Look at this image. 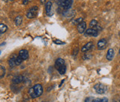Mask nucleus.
<instances>
[{
    "label": "nucleus",
    "instance_id": "obj_9",
    "mask_svg": "<svg viewBox=\"0 0 120 102\" xmlns=\"http://www.w3.org/2000/svg\"><path fill=\"white\" fill-rule=\"evenodd\" d=\"M19 56L24 61V60H27L29 57V53L27 52V50L25 49H22V50H20L19 52Z\"/></svg>",
    "mask_w": 120,
    "mask_h": 102
},
{
    "label": "nucleus",
    "instance_id": "obj_26",
    "mask_svg": "<svg viewBox=\"0 0 120 102\" xmlns=\"http://www.w3.org/2000/svg\"><path fill=\"white\" fill-rule=\"evenodd\" d=\"M22 2L23 4H27L29 2H30V0H22Z\"/></svg>",
    "mask_w": 120,
    "mask_h": 102
},
{
    "label": "nucleus",
    "instance_id": "obj_27",
    "mask_svg": "<svg viewBox=\"0 0 120 102\" xmlns=\"http://www.w3.org/2000/svg\"><path fill=\"white\" fill-rule=\"evenodd\" d=\"M78 51H79V49H78V48L76 49V52H75V49L73 50V55H76L77 52H78Z\"/></svg>",
    "mask_w": 120,
    "mask_h": 102
},
{
    "label": "nucleus",
    "instance_id": "obj_23",
    "mask_svg": "<svg viewBox=\"0 0 120 102\" xmlns=\"http://www.w3.org/2000/svg\"><path fill=\"white\" fill-rule=\"evenodd\" d=\"M85 102H94V98L93 97H87L85 99Z\"/></svg>",
    "mask_w": 120,
    "mask_h": 102
},
{
    "label": "nucleus",
    "instance_id": "obj_3",
    "mask_svg": "<svg viewBox=\"0 0 120 102\" xmlns=\"http://www.w3.org/2000/svg\"><path fill=\"white\" fill-rule=\"evenodd\" d=\"M37 12H38V7L33 6L27 11L26 13V16L28 18V19H33V18L36 17V15H37Z\"/></svg>",
    "mask_w": 120,
    "mask_h": 102
},
{
    "label": "nucleus",
    "instance_id": "obj_35",
    "mask_svg": "<svg viewBox=\"0 0 120 102\" xmlns=\"http://www.w3.org/2000/svg\"><path fill=\"white\" fill-rule=\"evenodd\" d=\"M119 102H120V101H119Z\"/></svg>",
    "mask_w": 120,
    "mask_h": 102
},
{
    "label": "nucleus",
    "instance_id": "obj_12",
    "mask_svg": "<svg viewBox=\"0 0 120 102\" xmlns=\"http://www.w3.org/2000/svg\"><path fill=\"white\" fill-rule=\"evenodd\" d=\"M114 57V51L113 49H108L107 55H106V58H107L108 61H112L113 58Z\"/></svg>",
    "mask_w": 120,
    "mask_h": 102
},
{
    "label": "nucleus",
    "instance_id": "obj_14",
    "mask_svg": "<svg viewBox=\"0 0 120 102\" xmlns=\"http://www.w3.org/2000/svg\"><path fill=\"white\" fill-rule=\"evenodd\" d=\"M13 58L14 59V61H15V63H16V66H18V65H20L22 63V62L23 61V60L19 56V55H13Z\"/></svg>",
    "mask_w": 120,
    "mask_h": 102
},
{
    "label": "nucleus",
    "instance_id": "obj_19",
    "mask_svg": "<svg viewBox=\"0 0 120 102\" xmlns=\"http://www.w3.org/2000/svg\"><path fill=\"white\" fill-rule=\"evenodd\" d=\"M7 30H8L7 25L3 24V23H1V24H0V33H1V34L4 33V32H5Z\"/></svg>",
    "mask_w": 120,
    "mask_h": 102
},
{
    "label": "nucleus",
    "instance_id": "obj_15",
    "mask_svg": "<svg viewBox=\"0 0 120 102\" xmlns=\"http://www.w3.org/2000/svg\"><path fill=\"white\" fill-rule=\"evenodd\" d=\"M63 15L65 17H73L75 15V13H74V11H73L67 10V11L63 13Z\"/></svg>",
    "mask_w": 120,
    "mask_h": 102
},
{
    "label": "nucleus",
    "instance_id": "obj_7",
    "mask_svg": "<svg viewBox=\"0 0 120 102\" xmlns=\"http://www.w3.org/2000/svg\"><path fill=\"white\" fill-rule=\"evenodd\" d=\"M86 27H87V24L86 22L83 21L82 22H81L80 24H79L77 25V31L80 34H83L85 33L86 31Z\"/></svg>",
    "mask_w": 120,
    "mask_h": 102
},
{
    "label": "nucleus",
    "instance_id": "obj_17",
    "mask_svg": "<svg viewBox=\"0 0 120 102\" xmlns=\"http://www.w3.org/2000/svg\"><path fill=\"white\" fill-rule=\"evenodd\" d=\"M57 70L59 72L60 75H64V74L66 72V66H65V64L63 65V66H62L61 67H59V69H57Z\"/></svg>",
    "mask_w": 120,
    "mask_h": 102
},
{
    "label": "nucleus",
    "instance_id": "obj_21",
    "mask_svg": "<svg viewBox=\"0 0 120 102\" xmlns=\"http://www.w3.org/2000/svg\"><path fill=\"white\" fill-rule=\"evenodd\" d=\"M8 63H9V65H10V66H11V67L16 66V63H15V61H14V59L13 58V57H11L10 59H9Z\"/></svg>",
    "mask_w": 120,
    "mask_h": 102
},
{
    "label": "nucleus",
    "instance_id": "obj_8",
    "mask_svg": "<svg viewBox=\"0 0 120 102\" xmlns=\"http://www.w3.org/2000/svg\"><path fill=\"white\" fill-rule=\"evenodd\" d=\"M107 40L105 39H101L100 40H99V42L97 43V47L98 49L99 50H102L104 49L106 46H107Z\"/></svg>",
    "mask_w": 120,
    "mask_h": 102
},
{
    "label": "nucleus",
    "instance_id": "obj_18",
    "mask_svg": "<svg viewBox=\"0 0 120 102\" xmlns=\"http://www.w3.org/2000/svg\"><path fill=\"white\" fill-rule=\"evenodd\" d=\"M15 23H16V25L17 26H19L21 24H22V17L21 16H18L15 18V20H14Z\"/></svg>",
    "mask_w": 120,
    "mask_h": 102
},
{
    "label": "nucleus",
    "instance_id": "obj_28",
    "mask_svg": "<svg viewBox=\"0 0 120 102\" xmlns=\"http://www.w3.org/2000/svg\"><path fill=\"white\" fill-rule=\"evenodd\" d=\"M101 102H108V99L107 98H101Z\"/></svg>",
    "mask_w": 120,
    "mask_h": 102
},
{
    "label": "nucleus",
    "instance_id": "obj_29",
    "mask_svg": "<svg viewBox=\"0 0 120 102\" xmlns=\"http://www.w3.org/2000/svg\"><path fill=\"white\" fill-rule=\"evenodd\" d=\"M94 102H101V99H100V98H96V99H94Z\"/></svg>",
    "mask_w": 120,
    "mask_h": 102
},
{
    "label": "nucleus",
    "instance_id": "obj_10",
    "mask_svg": "<svg viewBox=\"0 0 120 102\" xmlns=\"http://www.w3.org/2000/svg\"><path fill=\"white\" fill-rule=\"evenodd\" d=\"M93 47H94L93 43H92V42H89V43H87V44H85L82 48V52H88L89 50H90Z\"/></svg>",
    "mask_w": 120,
    "mask_h": 102
},
{
    "label": "nucleus",
    "instance_id": "obj_25",
    "mask_svg": "<svg viewBox=\"0 0 120 102\" xmlns=\"http://www.w3.org/2000/svg\"><path fill=\"white\" fill-rule=\"evenodd\" d=\"M54 43H56V44H59V45H63L64 44V42H62V41H60V40H54Z\"/></svg>",
    "mask_w": 120,
    "mask_h": 102
},
{
    "label": "nucleus",
    "instance_id": "obj_34",
    "mask_svg": "<svg viewBox=\"0 0 120 102\" xmlns=\"http://www.w3.org/2000/svg\"><path fill=\"white\" fill-rule=\"evenodd\" d=\"M113 102H116V101H113Z\"/></svg>",
    "mask_w": 120,
    "mask_h": 102
},
{
    "label": "nucleus",
    "instance_id": "obj_30",
    "mask_svg": "<svg viewBox=\"0 0 120 102\" xmlns=\"http://www.w3.org/2000/svg\"><path fill=\"white\" fill-rule=\"evenodd\" d=\"M40 2H41V4H45V2H46V0H40Z\"/></svg>",
    "mask_w": 120,
    "mask_h": 102
},
{
    "label": "nucleus",
    "instance_id": "obj_5",
    "mask_svg": "<svg viewBox=\"0 0 120 102\" xmlns=\"http://www.w3.org/2000/svg\"><path fill=\"white\" fill-rule=\"evenodd\" d=\"M45 13L47 16H50L52 15V2L48 1L45 4Z\"/></svg>",
    "mask_w": 120,
    "mask_h": 102
},
{
    "label": "nucleus",
    "instance_id": "obj_16",
    "mask_svg": "<svg viewBox=\"0 0 120 102\" xmlns=\"http://www.w3.org/2000/svg\"><path fill=\"white\" fill-rule=\"evenodd\" d=\"M83 22V18H77V19H73L71 20V23L73 25H79Z\"/></svg>",
    "mask_w": 120,
    "mask_h": 102
},
{
    "label": "nucleus",
    "instance_id": "obj_1",
    "mask_svg": "<svg viewBox=\"0 0 120 102\" xmlns=\"http://www.w3.org/2000/svg\"><path fill=\"white\" fill-rule=\"evenodd\" d=\"M43 92V88L41 84H36L29 90L28 93L32 98H36L39 97Z\"/></svg>",
    "mask_w": 120,
    "mask_h": 102
},
{
    "label": "nucleus",
    "instance_id": "obj_20",
    "mask_svg": "<svg viewBox=\"0 0 120 102\" xmlns=\"http://www.w3.org/2000/svg\"><path fill=\"white\" fill-rule=\"evenodd\" d=\"M98 22L96 21V20H91L90 22V28H91V29H93V28H94L95 26L96 25H98Z\"/></svg>",
    "mask_w": 120,
    "mask_h": 102
},
{
    "label": "nucleus",
    "instance_id": "obj_4",
    "mask_svg": "<svg viewBox=\"0 0 120 102\" xmlns=\"http://www.w3.org/2000/svg\"><path fill=\"white\" fill-rule=\"evenodd\" d=\"M94 90L99 94H104L107 90V87L101 83H97L94 86Z\"/></svg>",
    "mask_w": 120,
    "mask_h": 102
},
{
    "label": "nucleus",
    "instance_id": "obj_36",
    "mask_svg": "<svg viewBox=\"0 0 120 102\" xmlns=\"http://www.w3.org/2000/svg\"><path fill=\"white\" fill-rule=\"evenodd\" d=\"M50 1H51V0H50Z\"/></svg>",
    "mask_w": 120,
    "mask_h": 102
},
{
    "label": "nucleus",
    "instance_id": "obj_13",
    "mask_svg": "<svg viewBox=\"0 0 120 102\" xmlns=\"http://www.w3.org/2000/svg\"><path fill=\"white\" fill-rule=\"evenodd\" d=\"M63 65H64V61L62 58H58L55 62V66H56V69L63 66Z\"/></svg>",
    "mask_w": 120,
    "mask_h": 102
},
{
    "label": "nucleus",
    "instance_id": "obj_32",
    "mask_svg": "<svg viewBox=\"0 0 120 102\" xmlns=\"http://www.w3.org/2000/svg\"><path fill=\"white\" fill-rule=\"evenodd\" d=\"M119 54H120V49H119Z\"/></svg>",
    "mask_w": 120,
    "mask_h": 102
},
{
    "label": "nucleus",
    "instance_id": "obj_2",
    "mask_svg": "<svg viewBox=\"0 0 120 102\" xmlns=\"http://www.w3.org/2000/svg\"><path fill=\"white\" fill-rule=\"evenodd\" d=\"M57 5L64 10H70L72 6L73 0H57Z\"/></svg>",
    "mask_w": 120,
    "mask_h": 102
},
{
    "label": "nucleus",
    "instance_id": "obj_6",
    "mask_svg": "<svg viewBox=\"0 0 120 102\" xmlns=\"http://www.w3.org/2000/svg\"><path fill=\"white\" fill-rule=\"evenodd\" d=\"M99 34V31H97L96 30L94 29H87L85 32V36H91V37H97Z\"/></svg>",
    "mask_w": 120,
    "mask_h": 102
},
{
    "label": "nucleus",
    "instance_id": "obj_33",
    "mask_svg": "<svg viewBox=\"0 0 120 102\" xmlns=\"http://www.w3.org/2000/svg\"><path fill=\"white\" fill-rule=\"evenodd\" d=\"M3 1H6V0H3Z\"/></svg>",
    "mask_w": 120,
    "mask_h": 102
},
{
    "label": "nucleus",
    "instance_id": "obj_31",
    "mask_svg": "<svg viewBox=\"0 0 120 102\" xmlns=\"http://www.w3.org/2000/svg\"><path fill=\"white\" fill-rule=\"evenodd\" d=\"M8 1H10V2H12V1H13V0H8Z\"/></svg>",
    "mask_w": 120,
    "mask_h": 102
},
{
    "label": "nucleus",
    "instance_id": "obj_11",
    "mask_svg": "<svg viewBox=\"0 0 120 102\" xmlns=\"http://www.w3.org/2000/svg\"><path fill=\"white\" fill-rule=\"evenodd\" d=\"M23 81H24V77H23L22 75H17V76H16V77H14L13 78L12 82L13 83H16V84H17V83H22Z\"/></svg>",
    "mask_w": 120,
    "mask_h": 102
},
{
    "label": "nucleus",
    "instance_id": "obj_22",
    "mask_svg": "<svg viewBox=\"0 0 120 102\" xmlns=\"http://www.w3.org/2000/svg\"><path fill=\"white\" fill-rule=\"evenodd\" d=\"M0 69H1V75H0V78H3L4 75H5V69L3 66H0Z\"/></svg>",
    "mask_w": 120,
    "mask_h": 102
},
{
    "label": "nucleus",
    "instance_id": "obj_24",
    "mask_svg": "<svg viewBox=\"0 0 120 102\" xmlns=\"http://www.w3.org/2000/svg\"><path fill=\"white\" fill-rule=\"evenodd\" d=\"M91 58V54H86L84 55V57H83V59L84 60H88V59H90Z\"/></svg>",
    "mask_w": 120,
    "mask_h": 102
}]
</instances>
